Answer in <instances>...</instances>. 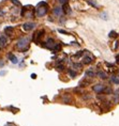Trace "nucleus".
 <instances>
[{"instance_id":"5","label":"nucleus","mask_w":119,"mask_h":126,"mask_svg":"<svg viewBox=\"0 0 119 126\" xmlns=\"http://www.w3.org/2000/svg\"><path fill=\"white\" fill-rule=\"evenodd\" d=\"M55 45H56V44H55L54 39L49 37V39H47V41H46L45 47H46V48H49V49H53V48H54V46H55Z\"/></svg>"},{"instance_id":"17","label":"nucleus","mask_w":119,"mask_h":126,"mask_svg":"<svg viewBox=\"0 0 119 126\" xmlns=\"http://www.w3.org/2000/svg\"><path fill=\"white\" fill-rule=\"evenodd\" d=\"M69 74H70V76H71V77H75V76H76V73H75V72H73L72 70L69 71Z\"/></svg>"},{"instance_id":"4","label":"nucleus","mask_w":119,"mask_h":126,"mask_svg":"<svg viewBox=\"0 0 119 126\" xmlns=\"http://www.w3.org/2000/svg\"><path fill=\"white\" fill-rule=\"evenodd\" d=\"M34 27H36V24L34 23H25L23 25V29L25 31H30V30H32Z\"/></svg>"},{"instance_id":"16","label":"nucleus","mask_w":119,"mask_h":126,"mask_svg":"<svg viewBox=\"0 0 119 126\" xmlns=\"http://www.w3.org/2000/svg\"><path fill=\"white\" fill-rule=\"evenodd\" d=\"M73 67L74 68H82V64H80V63H74Z\"/></svg>"},{"instance_id":"23","label":"nucleus","mask_w":119,"mask_h":126,"mask_svg":"<svg viewBox=\"0 0 119 126\" xmlns=\"http://www.w3.org/2000/svg\"><path fill=\"white\" fill-rule=\"evenodd\" d=\"M82 51H79V52H78V53H76V55H75V57H76V58H78V57H80V56H82Z\"/></svg>"},{"instance_id":"8","label":"nucleus","mask_w":119,"mask_h":126,"mask_svg":"<svg viewBox=\"0 0 119 126\" xmlns=\"http://www.w3.org/2000/svg\"><path fill=\"white\" fill-rule=\"evenodd\" d=\"M62 13H63V11H62L61 8L56 7V8L54 9V14L56 15V16H60V15H62Z\"/></svg>"},{"instance_id":"10","label":"nucleus","mask_w":119,"mask_h":126,"mask_svg":"<svg viewBox=\"0 0 119 126\" xmlns=\"http://www.w3.org/2000/svg\"><path fill=\"white\" fill-rule=\"evenodd\" d=\"M8 57H9V59L11 60V62H12V63H14V64H16V63L18 62L17 58H16V57H15L14 55H12V53H9Z\"/></svg>"},{"instance_id":"2","label":"nucleus","mask_w":119,"mask_h":126,"mask_svg":"<svg viewBox=\"0 0 119 126\" xmlns=\"http://www.w3.org/2000/svg\"><path fill=\"white\" fill-rule=\"evenodd\" d=\"M28 43H29V40L27 37H21L20 40H18L16 46L20 49H25V46H28Z\"/></svg>"},{"instance_id":"13","label":"nucleus","mask_w":119,"mask_h":126,"mask_svg":"<svg viewBox=\"0 0 119 126\" xmlns=\"http://www.w3.org/2000/svg\"><path fill=\"white\" fill-rule=\"evenodd\" d=\"M85 76H86V77H87V76L93 77V76H95V73H93V72H91V71H87L86 73H85Z\"/></svg>"},{"instance_id":"12","label":"nucleus","mask_w":119,"mask_h":126,"mask_svg":"<svg viewBox=\"0 0 119 126\" xmlns=\"http://www.w3.org/2000/svg\"><path fill=\"white\" fill-rule=\"evenodd\" d=\"M62 11H63V13H64V14H70V13H71L70 8H69V5H67V4H63Z\"/></svg>"},{"instance_id":"6","label":"nucleus","mask_w":119,"mask_h":126,"mask_svg":"<svg viewBox=\"0 0 119 126\" xmlns=\"http://www.w3.org/2000/svg\"><path fill=\"white\" fill-rule=\"evenodd\" d=\"M8 40L4 35H0V48H3V47L7 46Z\"/></svg>"},{"instance_id":"21","label":"nucleus","mask_w":119,"mask_h":126,"mask_svg":"<svg viewBox=\"0 0 119 126\" xmlns=\"http://www.w3.org/2000/svg\"><path fill=\"white\" fill-rule=\"evenodd\" d=\"M57 70H58V71H62V70H63V65H58V66H57Z\"/></svg>"},{"instance_id":"27","label":"nucleus","mask_w":119,"mask_h":126,"mask_svg":"<svg viewBox=\"0 0 119 126\" xmlns=\"http://www.w3.org/2000/svg\"><path fill=\"white\" fill-rule=\"evenodd\" d=\"M8 126H13V125H8Z\"/></svg>"},{"instance_id":"11","label":"nucleus","mask_w":119,"mask_h":126,"mask_svg":"<svg viewBox=\"0 0 119 126\" xmlns=\"http://www.w3.org/2000/svg\"><path fill=\"white\" fill-rule=\"evenodd\" d=\"M97 76L99 78H101V79H106V78H107V75H106V73H104V72H98Z\"/></svg>"},{"instance_id":"7","label":"nucleus","mask_w":119,"mask_h":126,"mask_svg":"<svg viewBox=\"0 0 119 126\" xmlns=\"http://www.w3.org/2000/svg\"><path fill=\"white\" fill-rule=\"evenodd\" d=\"M44 35V30H40V31H38V32L36 33V35H34V40L37 41V42H39L40 39Z\"/></svg>"},{"instance_id":"28","label":"nucleus","mask_w":119,"mask_h":126,"mask_svg":"<svg viewBox=\"0 0 119 126\" xmlns=\"http://www.w3.org/2000/svg\"><path fill=\"white\" fill-rule=\"evenodd\" d=\"M118 57H119V56H118ZM117 59H119V58H117ZM118 61H119V60H118Z\"/></svg>"},{"instance_id":"22","label":"nucleus","mask_w":119,"mask_h":126,"mask_svg":"<svg viewBox=\"0 0 119 126\" xmlns=\"http://www.w3.org/2000/svg\"><path fill=\"white\" fill-rule=\"evenodd\" d=\"M109 36H116V32H115V31H112V32L109 33Z\"/></svg>"},{"instance_id":"24","label":"nucleus","mask_w":119,"mask_h":126,"mask_svg":"<svg viewBox=\"0 0 119 126\" xmlns=\"http://www.w3.org/2000/svg\"><path fill=\"white\" fill-rule=\"evenodd\" d=\"M11 1H12V2H14V3H15V4L20 5V2H18V1H17V0H11Z\"/></svg>"},{"instance_id":"3","label":"nucleus","mask_w":119,"mask_h":126,"mask_svg":"<svg viewBox=\"0 0 119 126\" xmlns=\"http://www.w3.org/2000/svg\"><path fill=\"white\" fill-rule=\"evenodd\" d=\"M92 89L97 93H102V92H104V90L106 89V87L104 86V84H97V86H93Z\"/></svg>"},{"instance_id":"19","label":"nucleus","mask_w":119,"mask_h":126,"mask_svg":"<svg viewBox=\"0 0 119 126\" xmlns=\"http://www.w3.org/2000/svg\"><path fill=\"white\" fill-rule=\"evenodd\" d=\"M58 1H59V3L62 4V5H63V4H67V3H68V0H58Z\"/></svg>"},{"instance_id":"26","label":"nucleus","mask_w":119,"mask_h":126,"mask_svg":"<svg viewBox=\"0 0 119 126\" xmlns=\"http://www.w3.org/2000/svg\"><path fill=\"white\" fill-rule=\"evenodd\" d=\"M4 14V12L3 11H1V10H0V16H1V15H3Z\"/></svg>"},{"instance_id":"14","label":"nucleus","mask_w":119,"mask_h":126,"mask_svg":"<svg viewBox=\"0 0 119 126\" xmlns=\"http://www.w3.org/2000/svg\"><path fill=\"white\" fill-rule=\"evenodd\" d=\"M5 33H7V34H9V35H10V34L12 33V31H13V29H12V27H7V28H5Z\"/></svg>"},{"instance_id":"15","label":"nucleus","mask_w":119,"mask_h":126,"mask_svg":"<svg viewBox=\"0 0 119 126\" xmlns=\"http://www.w3.org/2000/svg\"><path fill=\"white\" fill-rule=\"evenodd\" d=\"M112 81H113L114 83H116V84H119V79H118L117 77H115V76L112 77Z\"/></svg>"},{"instance_id":"1","label":"nucleus","mask_w":119,"mask_h":126,"mask_svg":"<svg viewBox=\"0 0 119 126\" xmlns=\"http://www.w3.org/2000/svg\"><path fill=\"white\" fill-rule=\"evenodd\" d=\"M47 3L46 2H40L38 4V8H37V16L38 17H42L47 13Z\"/></svg>"},{"instance_id":"20","label":"nucleus","mask_w":119,"mask_h":126,"mask_svg":"<svg viewBox=\"0 0 119 126\" xmlns=\"http://www.w3.org/2000/svg\"><path fill=\"white\" fill-rule=\"evenodd\" d=\"M118 102H119V95L116 93L115 94V103H118Z\"/></svg>"},{"instance_id":"18","label":"nucleus","mask_w":119,"mask_h":126,"mask_svg":"<svg viewBox=\"0 0 119 126\" xmlns=\"http://www.w3.org/2000/svg\"><path fill=\"white\" fill-rule=\"evenodd\" d=\"M60 48H61L60 45H58V44H57V45H55V46H54V48H53V49H54L55 51H57V50H60Z\"/></svg>"},{"instance_id":"25","label":"nucleus","mask_w":119,"mask_h":126,"mask_svg":"<svg viewBox=\"0 0 119 126\" xmlns=\"http://www.w3.org/2000/svg\"><path fill=\"white\" fill-rule=\"evenodd\" d=\"M3 65H4V62L2 61V60H0V67H2Z\"/></svg>"},{"instance_id":"9","label":"nucleus","mask_w":119,"mask_h":126,"mask_svg":"<svg viewBox=\"0 0 119 126\" xmlns=\"http://www.w3.org/2000/svg\"><path fill=\"white\" fill-rule=\"evenodd\" d=\"M92 57H90V56H86V57H84V59H83V63L84 64H89V63H91L92 62Z\"/></svg>"}]
</instances>
